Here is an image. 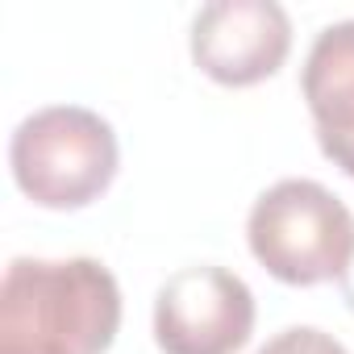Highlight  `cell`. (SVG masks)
Listing matches in <instances>:
<instances>
[{
    "mask_svg": "<svg viewBox=\"0 0 354 354\" xmlns=\"http://www.w3.org/2000/svg\"><path fill=\"white\" fill-rule=\"evenodd\" d=\"M121 288L96 259H13L0 283V354H104Z\"/></svg>",
    "mask_w": 354,
    "mask_h": 354,
    "instance_id": "1",
    "label": "cell"
},
{
    "mask_svg": "<svg viewBox=\"0 0 354 354\" xmlns=\"http://www.w3.org/2000/svg\"><path fill=\"white\" fill-rule=\"evenodd\" d=\"M113 125L80 104H50L30 113L9 142V167L17 188L55 213L88 209L100 201L117 175Z\"/></svg>",
    "mask_w": 354,
    "mask_h": 354,
    "instance_id": "2",
    "label": "cell"
},
{
    "mask_svg": "<svg viewBox=\"0 0 354 354\" xmlns=\"http://www.w3.org/2000/svg\"><path fill=\"white\" fill-rule=\"evenodd\" d=\"M250 254L292 288L342 279L354 259V213L317 180H279L246 217Z\"/></svg>",
    "mask_w": 354,
    "mask_h": 354,
    "instance_id": "3",
    "label": "cell"
},
{
    "mask_svg": "<svg viewBox=\"0 0 354 354\" xmlns=\"http://www.w3.org/2000/svg\"><path fill=\"white\" fill-rule=\"evenodd\" d=\"M254 333V292L225 267H180L154 296L162 354H238Z\"/></svg>",
    "mask_w": 354,
    "mask_h": 354,
    "instance_id": "4",
    "label": "cell"
},
{
    "mask_svg": "<svg viewBox=\"0 0 354 354\" xmlns=\"http://www.w3.org/2000/svg\"><path fill=\"white\" fill-rule=\"evenodd\" d=\"M292 50V21L275 0H213L192 21V63L221 88L271 80Z\"/></svg>",
    "mask_w": 354,
    "mask_h": 354,
    "instance_id": "5",
    "label": "cell"
},
{
    "mask_svg": "<svg viewBox=\"0 0 354 354\" xmlns=\"http://www.w3.org/2000/svg\"><path fill=\"white\" fill-rule=\"evenodd\" d=\"M300 92L308 100L317 138H333L354 125V21L325 26L308 46Z\"/></svg>",
    "mask_w": 354,
    "mask_h": 354,
    "instance_id": "6",
    "label": "cell"
},
{
    "mask_svg": "<svg viewBox=\"0 0 354 354\" xmlns=\"http://www.w3.org/2000/svg\"><path fill=\"white\" fill-rule=\"evenodd\" d=\"M259 354H350L333 333L313 329V325H292L283 333H275Z\"/></svg>",
    "mask_w": 354,
    "mask_h": 354,
    "instance_id": "7",
    "label": "cell"
},
{
    "mask_svg": "<svg viewBox=\"0 0 354 354\" xmlns=\"http://www.w3.org/2000/svg\"><path fill=\"white\" fill-rule=\"evenodd\" d=\"M317 142H321V154L354 180V125L342 129V133H333V138H317Z\"/></svg>",
    "mask_w": 354,
    "mask_h": 354,
    "instance_id": "8",
    "label": "cell"
},
{
    "mask_svg": "<svg viewBox=\"0 0 354 354\" xmlns=\"http://www.w3.org/2000/svg\"><path fill=\"white\" fill-rule=\"evenodd\" d=\"M337 288H342V300H346V308L354 313V259H350V267L342 271V279H337Z\"/></svg>",
    "mask_w": 354,
    "mask_h": 354,
    "instance_id": "9",
    "label": "cell"
}]
</instances>
